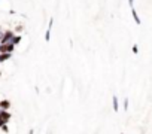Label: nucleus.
Listing matches in <instances>:
<instances>
[{
    "label": "nucleus",
    "instance_id": "nucleus-2",
    "mask_svg": "<svg viewBox=\"0 0 152 134\" xmlns=\"http://www.w3.org/2000/svg\"><path fill=\"white\" fill-rule=\"evenodd\" d=\"M113 109L118 110V100H116V97H113Z\"/></svg>",
    "mask_w": 152,
    "mask_h": 134
},
{
    "label": "nucleus",
    "instance_id": "nucleus-1",
    "mask_svg": "<svg viewBox=\"0 0 152 134\" xmlns=\"http://www.w3.org/2000/svg\"><path fill=\"white\" fill-rule=\"evenodd\" d=\"M133 16H134V20H136V22L140 24V20H139V16H137V12L134 11V9H133Z\"/></svg>",
    "mask_w": 152,
    "mask_h": 134
}]
</instances>
